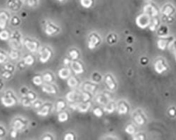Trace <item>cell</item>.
I'll return each instance as SVG.
<instances>
[{
    "instance_id": "cell-1",
    "label": "cell",
    "mask_w": 176,
    "mask_h": 140,
    "mask_svg": "<svg viewBox=\"0 0 176 140\" xmlns=\"http://www.w3.org/2000/svg\"><path fill=\"white\" fill-rule=\"evenodd\" d=\"M2 104L6 107H10L14 106L16 104V97L13 93L12 91H6L5 94L1 97Z\"/></svg>"
},
{
    "instance_id": "cell-2",
    "label": "cell",
    "mask_w": 176,
    "mask_h": 140,
    "mask_svg": "<svg viewBox=\"0 0 176 140\" xmlns=\"http://www.w3.org/2000/svg\"><path fill=\"white\" fill-rule=\"evenodd\" d=\"M136 24L139 27L142 29H145L151 24L150 16L146 14L140 15L136 18Z\"/></svg>"
},
{
    "instance_id": "cell-3",
    "label": "cell",
    "mask_w": 176,
    "mask_h": 140,
    "mask_svg": "<svg viewBox=\"0 0 176 140\" xmlns=\"http://www.w3.org/2000/svg\"><path fill=\"white\" fill-rule=\"evenodd\" d=\"M51 51L47 47H42L39 50V60L42 63H46L50 60Z\"/></svg>"
},
{
    "instance_id": "cell-4",
    "label": "cell",
    "mask_w": 176,
    "mask_h": 140,
    "mask_svg": "<svg viewBox=\"0 0 176 140\" xmlns=\"http://www.w3.org/2000/svg\"><path fill=\"white\" fill-rule=\"evenodd\" d=\"M23 44L28 51L35 52L39 49V44L36 41L31 40L30 39H25L23 41Z\"/></svg>"
},
{
    "instance_id": "cell-5",
    "label": "cell",
    "mask_w": 176,
    "mask_h": 140,
    "mask_svg": "<svg viewBox=\"0 0 176 140\" xmlns=\"http://www.w3.org/2000/svg\"><path fill=\"white\" fill-rule=\"evenodd\" d=\"M58 32V27L52 23H47L45 25V32L47 35H53Z\"/></svg>"
},
{
    "instance_id": "cell-6",
    "label": "cell",
    "mask_w": 176,
    "mask_h": 140,
    "mask_svg": "<svg viewBox=\"0 0 176 140\" xmlns=\"http://www.w3.org/2000/svg\"><path fill=\"white\" fill-rule=\"evenodd\" d=\"M25 122L23 121V119H21L20 118L16 119L13 122V128L16 130L17 131H21L23 130L25 127Z\"/></svg>"
},
{
    "instance_id": "cell-7",
    "label": "cell",
    "mask_w": 176,
    "mask_h": 140,
    "mask_svg": "<svg viewBox=\"0 0 176 140\" xmlns=\"http://www.w3.org/2000/svg\"><path fill=\"white\" fill-rule=\"evenodd\" d=\"M8 8L11 10L16 11L20 9L21 6V0H8L7 2Z\"/></svg>"
},
{
    "instance_id": "cell-8",
    "label": "cell",
    "mask_w": 176,
    "mask_h": 140,
    "mask_svg": "<svg viewBox=\"0 0 176 140\" xmlns=\"http://www.w3.org/2000/svg\"><path fill=\"white\" fill-rule=\"evenodd\" d=\"M144 14L149 15V16L156 17L158 15V11L156 8L151 4H147L144 7Z\"/></svg>"
},
{
    "instance_id": "cell-9",
    "label": "cell",
    "mask_w": 176,
    "mask_h": 140,
    "mask_svg": "<svg viewBox=\"0 0 176 140\" xmlns=\"http://www.w3.org/2000/svg\"><path fill=\"white\" fill-rule=\"evenodd\" d=\"M9 16L5 11L0 12V29L4 30L8 23Z\"/></svg>"
},
{
    "instance_id": "cell-10",
    "label": "cell",
    "mask_w": 176,
    "mask_h": 140,
    "mask_svg": "<svg viewBox=\"0 0 176 140\" xmlns=\"http://www.w3.org/2000/svg\"><path fill=\"white\" fill-rule=\"evenodd\" d=\"M51 106L50 104H42V106L39 109V111L37 112V114L40 116H47L50 112Z\"/></svg>"
},
{
    "instance_id": "cell-11",
    "label": "cell",
    "mask_w": 176,
    "mask_h": 140,
    "mask_svg": "<svg viewBox=\"0 0 176 140\" xmlns=\"http://www.w3.org/2000/svg\"><path fill=\"white\" fill-rule=\"evenodd\" d=\"M154 69H155L156 72L157 74H162L163 72L166 71L167 69V67L166 65L164 64L162 60H157L154 64Z\"/></svg>"
},
{
    "instance_id": "cell-12",
    "label": "cell",
    "mask_w": 176,
    "mask_h": 140,
    "mask_svg": "<svg viewBox=\"0 0 176 140\" xmlns=\"http://www.w3.org/2000/svg\"><path fill=\"white\" fill-rule=\"evenodd\" d=\"M71 67H72L73 71L74 72L75 74H82V72H84L83 67H82V65L80 64L79 62H78V61H73V62H71Z\"/></svg>"
},
{
    "instance_id": "cell-13",
    "label": "cell",
    "mask_w": 176,
    "mask_h": 140,
    "mask_svg": "<svg viewBox=\"0 0 176 140\" xmlns=\"http://www.w3.org/2000/svg\"><path fill=\"white\" fill-rule=\"evenodd\" d=\"M42 91L44 93H46L47 94H56V90L53 85L49 84V83H47V84H44L42 88Z\"/></svg>"
},
{
    "instance_id": "cell-14",
    "label": "cell",
    "mask_w": 176,
    "mask_h": 140,
    "mask_svg": "<svg viewBox=\"0 0 176 140\" xmlns=\"http://www.w3.org/2000/svg\"><path fill=\"white\" fill-rule=\"evenodd\" d=\"M99 42V39L97 36H95V34H92L90 37V40L88 42V48L90 49H94L96 46L98 44Z\"/></svg>"
},
{
    "instance_id": "cell-15",
    "label": "cell",
    "mask_w": 176,
    "mask_h": 140,
    "mask_svg": "<svg viewBox=\"0 0 176 140\" xmlns=\"http://www.w3.org/2000/svg\"><path fill=\"white\" fill-rule=\"evenodd\" d=\"M58 75L61 79H67L71 75V70L68 68H62L58 72Z\"/></svg>"
},
{
    "instance_id": "cell-16",
    "label": "cell",
    "mask_w": 176,
    "mask_h": 140,
    "mask_svg": "<svg viewBox=\"0 0 176 140\" xmlns=\"http://www.w3.org/2000/svg\"><path fill=\"white\" fill-rule=\"evenodd\" d=\"M90 107V102H88V103H80V104H78L77 109L80 111V112L85 113L88 111Z\"/></svg>"
},
{
    "instance_id": "cell-17",
    "label": "cell",
    "mask_w": 176,
    "mask_h": 140,
    "mask_svg": "<svg viewBox=\"0 0 176 140\" xmlns=\"http://www.w3.org/2000/svg\"><path fill=\"white\" fill-rule=\"evenodd\" d=\"M23 62L25 63V65H28V66H31L34 64L35 59L32 57V55L28 54L23 58Z\"/></svg>"
},
{
    "instance_id": "cell-18",
    "label": "cell",
    "mask_w": 176,
    "mask_h": 140,
    "mask_svg": "<svg viewBox=\"0 0 176 140\" xmlns=\"http://www.w3.org/2000/svg\"><path fill=\"white\" fill-rule=\"evenodd\" d=\"M32 83L37 86H41L43 84V78L40 75H35L32 78Z\"/></svg>"
},
{
    "instance_id": "cell-19",
    "label": "cell",
    "mask_w": 176,
    "mask_h": 140,
    "mask_svg": "<svg viewBox=\"0 0 176 140\" xmlns=\"http://www.w3.org/2000/svg\"><path fill=\"white\" fill-rule=\"evenodd\" d=\"M68 119V115L66 112H64V111H62L58 113V121L61 122H66Z\"/></svg>"
},
{
    "instance_id": "cell-20",
    "label": "cell",
    "mask_w": 176,
    "mask_h": 140,
    "mask_svg": "<svg viewBox=\"0 0 176 140\" xmlns=\"http://www.w3.org/2000/svg\"><path fill=\"white\" fill-rule=\"evenodd\" d=\"M10 38V34L7 30H2L0 32V39L2 41H6Z\"/></svg>"
},
{
    "instance_id": "cell-21",
    "label": "cell",
    "mask_w": 176,
    "mask_h": 140,
    "mask_svg": "<svg viewBox=\"0 0 176 140\" xmlns=\"http://www.w3.org/2000/svg\"><path fill=\"white\" fill-rule=\"evenodd\" d=\"M106 84H107L108 87L111 90H114L115 88L116 85H115L114 81H113V79L110 76H107L106 77Z\"/></svg>"
},
{
    "instance_id": "cell-22",
    "label": "cell",
    "mask_w": 176,
    "mask_h": 140,
    "mask_svg": "<svg viewBox=\"0 0 176 140\" xmlns=\"http://www.w3.org/2000/svg\"><path fill=\"white\" fill-rule=\"evenodd\" d=\"M80 2L82 7L85 8H90L93 4L92 0H80Z\"/></svg>"
},
{
    "instance_id": "cell-23",
    "label": "cell",
    "mask_w": 176,
    "mask_h": 140,
    "mask_svg": "<svg viewBox=\"0 0 176 140\" xmlns=\"http://www.w3.org/2000/svg\"><path fill=\"white\" fill-rule=\"evenodd\" d=\"M78 83V80L75 77H73V76H71V77L69 78L68 81H67L68 86L71 88H75V86H77Z\"/></svg>"
},
{
    "instance_id": "cell-24",
    "label": "cell",
    "mask_w": 176,
    "mask_h": 140,
    "mask_svg": "<svg viewBox=\"0 0 176 140\" xmlns=\"http://www.w3.org/2000/svg\"><path fill=\"white\" fill-rule=\"evenodd\" d=\"M9 58L12 59V60H16L19 58V56H20V54H19L18 51L17 50H12V51L9 52Z\"/></svg>"
},
{
    "instance_id": "cell-25",
    "label": "cell",
    "mask_w": 176,
    "mask_h": 140,
    "mask_svg": "<svg viewBox=\"0 0 176 140\" xmlns=\"http://www.w3.org/2000/svg\"><path fill=\"white\" fill-rule=\"evenodd\" d=\"M21 103H22L23 107H30L32 106V102L30 101V100L28 99L26 96H23V97H22V99H21Z\"/></svg>"
},
{
    "instance_id": "cell-26",
    "label": "cell",
    "mask_w": 176,
    "mask_h": 140,
    "mask_svg": "<svg viewBox=\"0 0 176 140\" xmlns=\"http://www.w3.org/2000/svg\"><path fill=\"white\" fill-rule=\"evenodd\" d=\"M167 43H168V41L165 40V39H159L157 41L158 48L160 50H165L167 46Z\"/></svg>"
},
{
    "instance_id": "cell-27",
    "label": "cell",
    "mask_w": 176,
    "mask_h": 140,
    "mask_svg": "<svg viewBox=\"0 0 176 140\" xmlns=\"http://www.w3.org/2000/svg\"><path fill=\"white\" fill-rule=\"evenodd\" d=\"M173 8L171 6H166V7L164 8V10H163V14L166 16H169L170 15L173 14Z\"/></svg>"
},
{
    "instance_id": "cell-28",
    "label": "cell",
    "mask_w": 176,
    "mask_h": 140,
    "mask_svg": "<svg viewBox=\"0 0 176 140\" xmlns=\"http://www.w3.org/2000/svg\"><path fill=\"white\" fill-rule=\"evenodd\" d=\"M75 97H76V93L73 91L69 92V93L66 95V100L70 102H74L75 100Z\"/></svg>"
},
{
    "instance_id": "cell-29",
    "label": "cell",
    "mask_w": 176,
    "mask_h": 140,
    "mask_svg": "<svg viewBox=\"0 0 176 140\" xmlns=\"http://www.w3.org/2000/svg\"><path fill=\"white\" fill-rule=\"evenodd\" d=\"M128 107H126V105H125L124 104H121L120 106L118 107V113L119 114H125V113H128Z\"/></svg>"
},
{
    "instance_id": "cell-30",
    "label": "cell",
    "mask_w": 176,
    "mask_h": 140,
    "mask_svg": "<svg viewBox=\"0 0 176 140\" xmlns=\"http://www.w3.org/2000/svg\"><path fill=\"white\" fill-rule=\"evenodd\" d=\"M43 78V81L46 82V83H51L53 81V76H52L51 74L50 73H46L45 74L42 76Z\"/></svg>"
},
{
    "instance_id": "cell-31",
    "label": "cell",
    "mask_w": 176,
    "mask_h": 140,
    "mask_svg": "<svg viewBox=\"0 0 176 140\" xmlns=\"http://www.w3.org/2000/svg\"><path fill=\"white\" fill-rule=\"evenodd\" d=\"M134 119L137 123H138V125H140V126H142V125L144 123V119H143L142 116L140 115V114H137V115L134 116Z\"/></svg>"
},
{
    "instance_id": "cell-32",
    "label": "cell",
    "mask_w": 176,
    "mask_h": 140,
    "mask_svg": "<svg viewBox=\"0 0 176 140\" xmlns=\"http://www.w3.org/2000/svg\"><path fill=\"white\" fill-rule=\"evenodd\" d=\"M65 107H66L65 102L64 101H61V100H59L56 103V110H57L58 112H60L65 108Z\"/></svg>"
},
{
    "instance_id": "cell-33",
    "label": "cell",
    "mask_w": 176,
    "mask_h": 140,
    "mask_svg": "<svg viewBox=\"0 0 176 140\" xmlns=\"http://www.w3.org/2000/svg\"><path fill=\"white\" fill-rule=\"evenodd\" d=\"M25 96L30 100V101H32V102H33L35 100H36L37 95H36V93H35L34 92L29 91L28 92V93L26 94Z\"/></svg>"
},
{
    "instance_id": "cell-34",
    "label": "cell",
    "mask_w": 176,
    "mask_h": 140,
    "mask_svg": "<svg viewBox=\"0 0 176 140\" xmlns=\"http://www.w3.org/2000/svg\"><path fill=\"white\" fill-rule=\"evenodd\" d=\"M1 76L2 78H4V79H9V78L12 77V73L7 71V70H4V71L2 72Z\"/></svg>"
},
{
    "instance_id": "cell-35",
    "label": "cell",
    "mask_w": 176,
    "mask_h": 140,
    "mask_svg": "<svg viewBox=\"0 0 176 140\" xmlns=\"http://www.w3.org/2000/svg\"><path fill=\"white\" fill-rule=\"evenodd\" d=\"M125 132L129 135H134V132H135V130H134V128L132 125H128V126L125 128Z\"/></svg>"
},
{
    "instance_id": "cell-36",
    "label": "cell",
    "mask_w": 176,
    "mask_h": 140,
    "mask_svg": "<svg viewBox=\"0 0 176 140\" xmlns=\"http://www.w3.org/2000/svg\"><path fill=\"white\" fill-rule=\"evenodd\" d=\"M69 56H70L71 58L72 59V60H76V59H78L79 54H78V52L76 51V50H72V51L69 52Z\"/></svg>"
},
{
    "instance_id": "cell-37",
    "label": "cell",
    "mask_w": 176,
    "mask_h": 140,
    "mask_svg": "<svg viewBox=\"0 0 176 140\" xmlns=\"http://www.w3.org/2000/svg\"><path fill=\"white\" fill-rule=\"evenodd\" d=\"M25 2L27 5L30 7H34L38 4V0H25Z\"/></svg>"
},
{
    "instance_id": "cell-38",
    "label": "cell",
    "mask_w": 176,
    "mask_h": 140,
    "mask_svg": "<svg viewBox=\"0 0 176 140\" xmlns=\"http://www.w3.org/2000/svg\"><path fill=\"white\" fill-rule=\"evenodd\" d=\"M104 110L109 113H112L114 111V104L113 103H109L104 108Z\"/></svg>"
},
{
    "instance_id": "cell-39",
    "label": "cell",
    "mask_w": 176,
    "mask_h": 140,
    "mask_svg": "<svg viewBox=\"0 0 176 140\" xmlns=\"http://www.w3.org/2000/svg\"><path fill=\"white\" fill-rule=\"evenodd\" d=\"M4 70H7V71L8 72H12V73H13V72H14V69H15V67L14 65H13L12 64H10V63H7V64H6L5 65H4Z\"/></svg>"
},
{
    "instance_id": "cell-40",
    "label": "cell",
    "mask_w": 176,
    "mask_h": 140,
    "mask_svg": "<svg viewBox=\"0 0 176 140\" xmlns=\"http://www.w3.org/2000/svg\"><path fill=\"white\" fill-rule=\"evenodd\" d=\"M7 59V56L4 51H0V64L5 62V61Z\"/></svg>"
},
{
    "instance_id": "cell-41",
    "label": "cell",
    "mask_w": 176,
    "mask_h": 140,
    "mask_svg": "<svg viewBox=\"0 0 176 140\" xmlns=\"http://www.w3.org/2000/svg\"><path fill=\"white\" fill-rule=\"evenodd\" d=\"M42 104L43 103L42 101H40V100H35V101L32 102V106L35 109H40V107L42 106Z\"/></svg>"
},
{
    "instance_id": "cell-42",
    "label": "cell",
    "mask_w": 176,
    "mask_h": 140,
    "mask_svg": "<svg viewBox=\"0 0 176 140\" xmlns=\"http://www.w3.org/2000/svg\"><path fill=\"white\" fill-rule=\"evenodd\" d=\"M12 21V25H14V26H17L20 24V19H19L17 16H13L12 18V21Z\"/></svg>"
},
{
    "instance_id": "cell-43",
    "label": "cell",
    "mask_w": 176,
    "mask_h": 140,
    "mask_svg": "<svg viewBox=\"0 0 176 140\" xmlns=\"http://www.w3.org/2000/svg\"><path fill=\"white\" fill-rule=\"evenodd\" d=\"M158 25V20L156 19H154L153 21V23H151V25H150V27H149V29H150L151 31H154V30H156V26Z\"/></svg>"
},
{
    "instance_id": "cell-44",
    "label": "cell",
    "mask_w": 176,
    "mask_h": 140,
    "mask_svg": "<svg viewBox=\"0 0 176 140\" xmlns=\"http://www.w3.org/2000/svg\"><path fill=\"white\" fill-rule=\"evenodd\" d=\"M95 88V86L90 84H85L84 86V89L88 92H92Z\"/></svg>"
},
{
    "instance_id": "cell-45",
    "label": "cell",
    "mask_w": 176,
    "mask_h": 140,
    "mask_svg": "<svg viewBox=\"0 0 176 140\" xmlns=\"http://www.w3.org/2000/svg\"><path fill=\"white\" fill-rule=\"evenodd\" d=\"M93 113L97 117H101L102 114H103V113H102V111L99 108H97L94 109V111H93Z\"/></svg>"
},
{
    "instance_id": "cell-46",
    "label": "cell",
    "mask_w": 176,
    "mask_h": 140,
    "mask_svg": "<svg viewBox=\"0 0 176 140\" xmlns=\"http://www.w3.org/2000/svg\"><path fill=\"white\" fill-rule=\"evenodd\" d=\"M74 139H75L74 135H73V134H72V133H67L64 137L65 140H73Z\"/></svg>"
},
{
    "instance_id": "cell-47",
    "label": "cell",
    "mask_w": 176,
    "mask_h": 140,
    "mask_svg": "<svg viewBox=\"0 0 176 140\" xmlns=\"http://www.w3.org/2000/svg\"><path fill=\"white\" fill-rule=\"evenodd\" d=\"M17 135H18V131L13 128V130L11 131V133H10L11 137H12V138L15 139L17 137Z\"/></svg>"
},
{
    "instance_id": "cell-48",
    "label": "cell",
    "mask_w": 176,
    "mask_h": 140,
    "mask_svg": "<svg viewBox=\"0 0 176 140\" xmlns=\"http://www.w3.org/2000/svg\"><path fill=\"white\" fill-rule=\"evenodd\" d=\"M82 100H83L84 102H88L89 100H90V95H89V94L86 93H83L82 94Z\"/></svg>"
},
{
    "instance_id": "cell-49",
    "label": "cell",
    "mask_w": 176,
    "mask_h": 140,
    "mask_svg": "<svg viewBox=\"0 0 176 140\" xmlns=\"http://www.w3.org/2000/svg\"><path fill=\"white\" fill-rule=\"evenodd\" d=\"M21 93L22 94L23 96H25L26 94L28 93V92L29 91V90H28L26 87H23L21 88Z\"/></svg>"
},
{
    "instance_id": "cell-50",
    "label": "cell",
    "mask_w": 176,
    "mask_h": 140,
    "mask_svg": "<svg viewBox=\"0 0 176 140\" xmlns=\"http://www.w3.org/2000/svg\"><path fill=\"white\" fill-rule=\"evenodd\" d=\"M25 64L23 62H21L18 63V67L19 69H25Z\"/></svg>"
},
{
    "instance_id": "cell-51",
    "label": "cell",
    "mask_w": 176,
    "mask_h": 140,
    "mask_svg": "<svg viewBox=\"0 0 176 140\" xmlns=\"http://www.w3.org/2000/svg\"><path fill=\"white\" fill-rule=\"evenodd\" d=\"M42 139L44 140H51V139H53L54 138L51 136H49V135H45Z\"/></svg>"
},
{
    "instance_id": "cell-52",
    "label": "cell",
    "mask_w": 176,
    "mask_h": 140,
    "mask_svg": "<svg viewBox=\"0 0 176 140\" xmlns=\"http://www.w3.org/2000/svg\"><path fill=\"white\" fill-rule=\"evenodd\" d=\"M175 111L174 109H171V110H169V114L173 116H174L175 115Z\"/></svg>"
},
{
    "instance_id": "cell-53",
    "label": "cell",
    "mask_w": 176,
    "mask_h": 140,
    "mask_svg": "<svg viewBox=\"0 0 176 140\" xmlns=\"http://www.w3.org/2000/svg\"><path fill=\"white\" fill-rule=\"evenodd\" d=\"M4 133H5V132H4V128H2V127H0V136H2V135H4Z\"/></svg>"
},
{
    "instance_id": "cell-54",
    "label": "cell",
    "mask_w": 176,
    "mask_h": 140,
    "mask_svg": "<svg viewBox=\"0 0 176 140\" xmlns=\"http://www.w3.org/2000/svg\"><path fill=\"white\" fill-rule=\"evenodd\" d=\"M64 65H68L70 63V60L68 58H66V59H64Z\"/></svg>"
},
{
    "instance_id": "cell-55",
    "label": "cell",
    "mask_w": 176,
    "mask_h": 140,
    "mask_svg": "<svg viewBox=\"0 0 176 140\" xmlns=\"http://www.w3.org/2000/svg\"><path fill=\"white\" fill-rule=\"evenodd\" d=\"M134 139H144V137H142V136H138V137H134Z\"/></svg>"
},
{
    "instance_id": "cell-56",
    "label": "cell",
    "mask_w": 176,
    "mask_h": 140,
    "mask_svg": "<svg viewBox=\"0 0 176 140\" xmlns=\"http://www.w3.org/2000/svg\"><path fill=\"white\" fill-rule=\"evenodd\" d=\"M2 88H3V83L1 80H0V91L2 89Z\"/></svg>"
},
{
    "instance_id": "cell-57",
    "label": "cell",
    "mask_w": 176,
    "mask_h": 140,
    "mask_svg": "<svg viewBox=\"0 0 176 140\" xmlns=\"http://www.w3.org/2000/svg\"><path fill=\"white\" fill-rule=\"evenodd\" d=\"M57 1H58V2H64V0H57Z\"/></svg>"
},
{
    "instance_id": "cell-58",
    "label": "cell",
    "mask_w": 176,
    "mask_h": 140,
    "mask_svg": "<svg viewBox=\"0 0 176 140\" xmlns=\"http://www.w3.org/2000/svg\"><path fill=\"white\" fill-rule=\"evenodd\" d=\"M175 60H176V51L175 52Z\"/></svg>"
}]
</instances>
